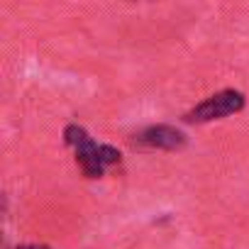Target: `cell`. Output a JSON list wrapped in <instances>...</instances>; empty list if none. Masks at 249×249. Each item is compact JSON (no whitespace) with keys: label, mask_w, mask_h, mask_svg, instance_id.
Here are the masks:
<instances>
[{"label":"cell","mask_w":249,"mask_h":249,"mask_svg":"<svg viewBox=\"0 0 249 249\" xmlns=\"http://www.w3.org/2000/svg\"><path fill=\"white\" fill-rule=\"evenodd\" d=\"M244 95L234 88H225L210 98H205L203 103H198L193 110H188L183 115V122H191V124H203V122H213V120H222V117H230L234 112H239L244 107Z\"/></svg>","instance_id":"2"},{"label":"cell","mask_w":249,"mask_h":249,"mask_svg":"<svg viewBox=\"0 0 249 249\" xmlns=\"http://www.w3.org/2000/svg\"><path fill=\"white\" fill-rule=\"evenodd\" d=\"M18 249H52V247H47V244H22Z\"/></svg>","instance_id":"4"},{"label":"cell","mask_w":249,"mask_h":249,"mask_svg":"<svg viewBox=\"0 0 249 249\" xmlns=\"http://www.w3.org/2000/svg\"><path fill=\"white\" fill-rule=\"evenodd\" d=\"M135 147H144V149H166V152H176L186 147V135L171 124H152V127L140 130L132 137Z\"/></svg>","instance_id":"3"},{"label":"cell","mask_w":249,"mask_h":249,"mask_svg":"<svg viewBox=\"0 0 249 249\" xmlns=\"http://www.w3.org/2000/svg\"><path fill=\"white\" fill-rule=\"evenodd\" d=\"M64 142L76 152V164L88 178H100L110 166L120 164V152L110 144L95 142L81 124H66Z\"/></svg>","instance_id":"1"}]
</instances>
